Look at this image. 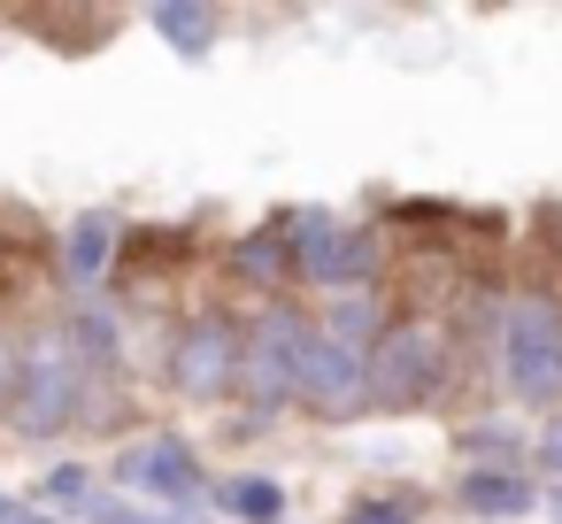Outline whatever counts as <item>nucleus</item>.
I'll return each instance as SVG.
<instances>
[{"mask_svg":"<svg viewBox=\"0 0 562 524\" xmlns=\"http://www.w3.org/2000/svg\"><path fill=\"white\" fill-rule=\"evenodd\" d=\"M285 232H293V278H308L324 293H370L385 270V239L331 209H293Z\"/></svg>","mask_w":562,"mask_h":524,"instance_id":"20e7f679","label":"nucleus"},{"mask_svg":"<svg viewBox=\"0 0 562 524\" xmlns=\"http://www.w3.org/2000/svg\"><path fill=\"white\" fill-rule=\"evenodd\" d=\"M547 516H554V524H562V486H547Z\"/></svg>","mask_w":562,"mask_h":524,"instance_id":"4be33fe9","label":"nucleus"},{"mask_svg":"<svg viewBox=\"0 0 562 524\" xmlns=\"http://www.w3.org/2000/svg\"><path fill=\"white\" fill-rule=\"evenodd\" d=\"M232 270H239L247 286H285V278H293V232H285V216L239 232V239H232Z\"/></svg>","mask_w":562,"mask_h":524,"instance_id":"9b49d317","label":"nucleus"},{"mask_svg":"<svg viewBox=\"0 0 562 524\" xmlns=\"http://www.w3.org/2000/svg\"><path fill=\"white\" fill-rule=\"evenodd\" d=\"M501 378L524 409L562 416V301L554 293H516L501 316Z\"/></svg>","mask_w":562,"mask_h":524,"instance_id":"7ed1b4c3","label":"nucleus"},{"mask_svg":"<svg viewBox=\"0 0 562 524\" xmlns=\"http://www.w3.org/2000/svg\"><path fill=\"white\" fill-rule=\"evenodd\" d=\"M454 509H470V516H485V524H516V516L539 509V486H531L524 470H462V478H454Z\"/></svg>","mask_w":562,"mask_h":524,"instance_id":"1a4fd4ad","label":"nucleus"},{"mask_svg":"<svg viewBox=\"0 0 562 524\" xmlns=\"http://www.w3.org/2000/svg\"><path fill=\"white\" fill-rule=\"evenodd\" d=\"M86 524H186V516H170V509H139V501H101Z\"/></svg>","mask_w":562,"mask_h":524,"instance_id":"aec40b11","label":"nucleus"},{"mask_svg":"<svg viewBox=\"0 0 562 524\" xmlns=\"http://www.w3.org/2000/svg\"><path fill=\"white\" fill-rule=\"evenodd\" d=\"M447 332L424 316H401L378 347H370V409H424L447 386Z\"/></svg>","mask_w":562,"mask_h":524,"instance_id":"423d86ee","label":"nucleus"},{"mask_svg":"<svg viewBox=\"0 0 562 524\" xmlns=\"http://www.w3.org/2000/svg\"><path fill=\"white\" fill-rule=\"evenodd\" d=\"M216 516H232V524H278L285 516V486L262 478V470H232V478H216Z\"/></svg>","mask_w":562,"mask_h":524,"instance_id":"f8f14e48","label":"nucleus"},{"mask_svg":"<svg viewBox=\"0 0 562 524\" xmlns=\"http://www.w3.org/2000/svg\"><path fill=\"white\" fill-rule=\"evenodd\" d=\"M40 509H63V516H93L101 509V493H93V470L86 462H55V470H40Z\"/></svg>","mask_w":562,"mask_h":524,"instance_id":"f3484780","label":"nucleus"},{"mask_svg":"<svg viewBox=\"0 0 562 524\" xmlns=\"http://www.w3.org/2000/svg\"><path fill=\"white\" fill-rule=\"evenodd\" d=\"M116 486H132V493H147V501H162L170 516H186V509L216 501V478H209V462H201V447H193L186 432H155V439L124 447V455H116Z\"/></svg>","mask_w":562,"mask_h":524,"instance_id":"0eeeda50","label":"nucleus"},{"mask_svg":"<svg viewBox=\"0 0 562 524\" xmlns=\"http://www.w3.org/2000/svg\"><path fill=\"white\" fill-rule=\"evenodd\" d=\"M393 324H401V316H385L378 286H370V293H339V301L324 309V332H331V339H347V347H362V355H370Z\"/></svg>","mask_w":562,"mask_h":524,"instance_id":"4468645a","label":"nucleus"},{"mask_svg":"<svg viewBox=\"0 0 562 524\" xmlns=\"http://www.w3.org/2000/svg\"><path fill=\"white\" fill-rule=\"evenodd\" d=\"M301 409L324 416V424L362 416V409H370V355L347 347V339H331V332L316 324V347L301 355Z\"/></svg>","mask_w":562,"mask_h":524,"instance_id":"6e6552de","label":"nucleus"},{"mask_svg":"<svg viewBox=\"0 0 562 524\" xmlns=\"http://www.w3.org/2000/svg\"><path fill=\"white\" fill-rule=\"evenodd\" d=\"M16 393H24V339L0 332V416H16Z\"/></svg>","mask_w":562,"mask_h":524,"instance_id":"6ab92c4d","label":"nucleus"},{"mask_svg":"<svg viewBox=\"0 0 562 524\" xmlns=\"http://www.w3.org/2000/svg\"><path fill=\"white\" fill-rule=\"evenodd\" d=\"M454 447H462V462H470V470H516L524 432H516V424H501V416H485V424H462V432H454Z\"/></svg>","mask_w":562,"mask_h":524,"instance_id":"dca6fc26","label":"nucleus"},{"mask_svg":"<svg viewBox=\"0 0 562 524\" xmlns=\"http://www.w3.org/2000/svg\"><path fill=\"white\" fill-rule=\"evenodd\" d=\"M116 239H124L116 209H86V216H70V232H63V270H70V286H93V278L116 263Z\"/></svg>","mask_w":562,"mask_h":524,"instance_id":"9d476101","label":"nucleus"},{"mask_svg":"<svg viewBox=\"0 0 562 524\" xmlns=\"http://www.w3.org/2000/svg\"><path fill=\"white\" fill-rule=\"evenodd\" d=\"M416 516H424L416 493H362V501H347L339 524H416Z\"/></svg>","mask_w":562,"mask_h":524,"instance_id":"a211bd4d","label":"nucleus"},{"mask_svg":"<svg viewBox=\"0 0 562 524\" xmlns=\"http://www.w3.org/2000/svg\"><path fill=\"white\" fill-rule=\"evenodd\" d=\"M63 332H70V347H78L93 370H116V355H124V324H116L101 301H78V309L63 316Z\"/></svg>","mask_w":562,"mask_h":524,"instance_id":"2eb2a0df","label":"nucleus"},{"mask_svg":"<svg viewBox=\"0 0 562 524\" xmlns=\"http://www.w3.org/2000/svg\"><path fill=\"white\" fill-rule=\"evenodd\" d=\"M239 363H247V324L224 316V309H201L170 332V355H162V378L178 401H224L239 386Z\"/></svg>","mask_w":562,"mask_h":524,"instance_id":"39448f33","label":"nucleus"},{"mask_svg":"<svg viewBox=\"0 0 562 524\" xmlns=\"http://www.w3.org/2000/svg\"><path fill=\"white\" fill-rule=\"evenodd\" d=\"M316 347V324L301 316V301H270L247 324V363H239V432H270L285 401H301V355Z\"/></svg>","mask_w":562,"mask_h":524,"instance_id":"f257e3e1","label":"nucleus"},{"mask_svg":"<svg viewBox=\"0 0 562 524\" xmlns=\"http://www.w3.org/2000/svg\"><path fill=\"white\" fill-rule=\"evenodd\" d=\"M147 24H155V32H162V47H178L186 63H209V55H216V40H224V16H216V9H201V0L155 9Z\"/></svg>","mask_w":562,"mask_h":524,"instance_id":"ddd939ff","label":"nucleus"},{"mask_svg":"<svg viewBox=\"0 0 562 524\" xmlns=\"http://www.w3.org/2000/svg\"><path fill=\"white\" fill-rule=\"evenodd\" d=\"M93 409V363L70 347V332H32L24 339V393H16V416L9 432L24 439H55V432H78Z\"/></svg>","mask_w":562,"mask_h":524,"instance_id":"f03ea898","label":"nucleus"},{"mask_svg":"<svg viewBox=\"0 0 562 524\" xmlns=\"http://www.w3.org/2000/svg\"><path fill=\"white\" fill-rule=\"evenodd\" d=\"M531 462H539L547 478H562V416H547V424L531 432Z\"/></svg>","mask_w":562,"mask_h":524,"instance_id":"412c9836","label":"nucleus"}]
</instances>
